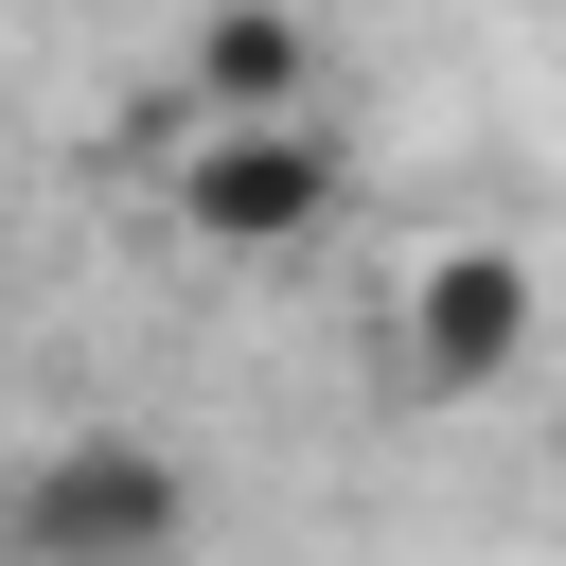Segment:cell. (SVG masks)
Here are the masks:
<instances>
[{"instance_id":"cell-1","label":"cell","mask_w":566,"mask_h":566,"mask_svg":"<svg viewBox=\"0 0 566 566\" xmlns=\"http://www.w3.org/2000/svg\"><path fill=\"white\" fill-rule=\"evenodd\" d=\"M336 124L301 106V124H177L159 142V195H177V230L212 248V265H283V248H318L336 230Z\"/></svg>"},{"instance_id":"cell-2","label":"cell","mask_w":566,"mask_h":566,"mask_svg":"<svg viewBox=\"0 0 566 566\" xmlns=\"http://www.w3.org/2000/svg\"><path fill=\"white\" fill-rule=\"evenodd\" d=\"M177 531H195V478L142 424H88L18 478V566H159Z\"/></svg>"},{"instance_id":"cell-3","label":"cell","mask_w":566,"mask_h":566,"mask_svg":"<svg viewBox=\"0 0 566 566\" xmlns=\"http://www.w3.org/2000/svg\"><path fill=\"white\" fill-rule=\"evenodd\" d=\"M513 354H531V265H513V248H442V265L407 283V389H424V407H478Z\"/></svg>"},{"instance_id":"cell-4","label":"cell","mask_w":566,"mask_h":566,"mask_svg":"<svg viewBox=\"0 0 566 566\" xmlns=\"http://www.w3.org/2000/svg\"><path fill=\"white\" fill-rule=\"evenodd\" d=\"M301 106H318V18L301 0H212L177 124H301Z\"/></svg>"},{"instance_id":"cell-5","label":"cell","mask_w":566,"mask_h":566,"mask_svg":"<svg viewBox=\"0 0 566 566\" xmlns=\"http://www.w3.org/2000/svg\"><path fill=\"white\" fill-rule=\"evenodd\" d=\"M159 566H177V548H159Z\"/></svg>"}]
</instances>
